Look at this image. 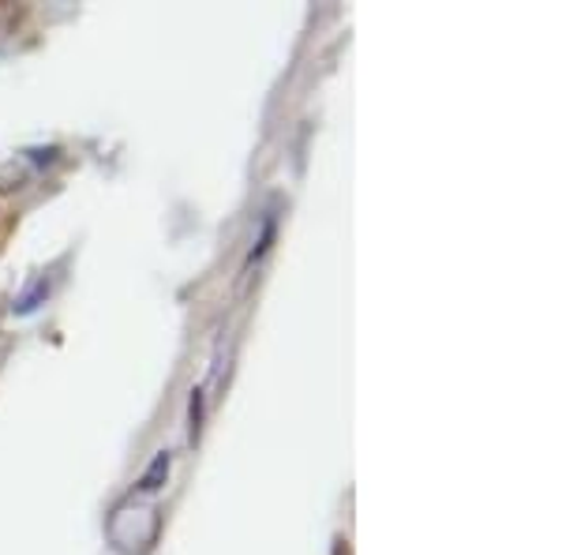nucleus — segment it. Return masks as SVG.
I'll list each match as a JSON object with an SVG mask.
<instances>
[{"label":"nucleus","mask_w":562,"mask_h":555,"mask_svg":"<svg viewBox=\"0 0 562 555\" xmlns=\"http://www.w3.org/2000/svg\"><path fill=\"white\" fill-rule=\"evenodd\" d=\"M45 297H49V278L31 281V289H26L23 297H15L12 312H15V315H31V312H38V308L45 304Z\"/></svg>","instance_id":"obj_3"},{"label":"nucleus","mask_w":562,"mask_h":555,"mask_svg":"<svg viewBox=\"0 0 562 555\" xmlns=\"http://www.w3.org/2000/svg\"><path fill=\"white\" fill-rule=\"evenodd\" d=\"M169 469H173V454H169V451H158V454H154V462H150L147 473H143V480H139V491H143V496H154V491L166 488Z\"/></svg>","instance_id":"obj_1"},{"label":"nucleus","mask_w":562,"mask_h":555,"mask_svg":"<svg viewBox=\"0 0 562 555\" xmlns=\"http://www.w3.org/2000/svg\"><path fill=\"white\" fill-rule=\"evenodd\" d=\"M274 236H278V218H274V214H267V222H262V233H259L256 248H251V252H248V259H244V270H251L256 263L267 259V252L274 248Z\"/></svg>","instance_id":"obj_2"},{"label":"nucleus","mask_w":562,"mask_h":555,"mask_svg":"<svg viewBox=\"0 0 562 555\" xmlns=\"http://www.w3.org/2000/svg\"><path fill=\"white\" fill-rule=\"evenodd\" d=\"M203 435V390H192V402H188V440L199 443Z\"/></svg>","instance_id":"obj_4"}]
</instances>
